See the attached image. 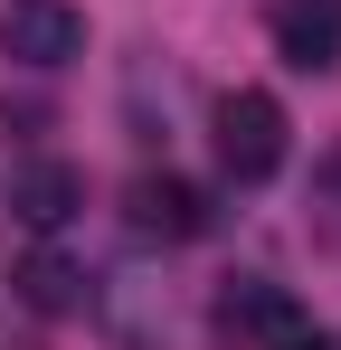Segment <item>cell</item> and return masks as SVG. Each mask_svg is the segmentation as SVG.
<instances>
[{
	"mask_svg": "<svg viewBox=\"0 0 341 350\" xmlns=\"http://www.w3.org/2000/svg\"><path fill=\"white\" fill-rule=\"evenodd\" d=\"M284 105L266 95V85H237V95H218V114H209V142H218V171L237 180V189H266V180L284 171Z\"/></svg>",
	"mask_w": 341,
	"mask_h": 350,
	"instance_id": "cell-1",
	"label": "cell"
},
{
	"mask_svg": "<svg viewBox=\"0 0 341 350\" xmlns=\"http://www.w3.org/2000/svg\"><path fill=\"white\" fill-rule=\"evenodd\" d=\"M0 57L29 66V76L76 66L86 57V10L76 0H0Z\"/></svg>",
	"mask_w": 341,
	"mask_h": 350,
	"instance_id": "cell-2",
	"label": "cell"
},
{
	"mask_svg": "<svg viewBox=\"0 0 341 350\" xmlns=\"http://www.w3.org/2000/svg\"><path fill=\"white\" fill-rule=\"evenodd\" d=\"M123 218H133V237H162V246H190V237L218 228V208H209V189L180 171H142L133 189H123Z\"/></svg>",
	"mask_w": 341,
	"mask_h": 350,
	"instance_id": "cell-3",
	"label": "cell"
},
{
	"mask_svg": "<svg viewBox=\"0 0 341 350\" xmlns=\"http://www.w3.org/2000/svg\"><path fill=\"white\" fill-rule=\"evenodd\" d=\"M76 208H86V171H76V161L38 152V161H19V171H10V218H19L29 237H57Z\"/></svg>",
	"mask_w": 341,
	"mask_h": 350,
	"instance_id": "cell-4",
	"label": "cell"
},
{
	"mask_svg": "<svg viewBox=\"0 0 341 350\" xmlns=\"http://www.w3.org/2000/svg\"><path fill=\"white\" fill-rule=\"evenodd\" d=\"M95 322H105L114 350H162L170 341V293L152 275H105L95 284Z\"/></svg>",
	"mask_w": 341,
	"mask_h": 350,
	"instance_id": "cell-5",
	"label": "cell"
},
{
	"mask_svg": "<svg viewBox=\"0 0 341 350\" xmlns=\"http://www.w3.org/2000/svg\"><path fill=\"white\" fill-rule=\"evenodd\" d=\"M266 38H275L284 66L332 76L341 66V0H275V10H266Z\"/></svg>",
	"mask_w": 341,
	"mask_h": 350,
	"instance_id": "cell-6",
	"label": "cell"
},
{
	"mask_svg": "<svg viewBox=\"0 0 341 350\" xmlns=\"http://www.w3.org/2000/svg\"><path fill=\"white\" fill-rule=\"evenodd\" d=\"M294 312H303V303H294L275 275H227V284H218V332H227V341H247V350H266Z\"/></svg>",
	"mask_w": 341,
	"mask_h": 350,
	"instance_id": "cell-7",
	"label": "cell"
},
{
	"mask_svg": "<svg viewBox=\"0 0 341 350\" xmlns=\"http://www.w3.org/2000/svg\"><path fill=\"white\" fill-rule=\"evenodd\" d=\"M19 293H29L38 312H86V303H95V275H86L76 256H57V246H38V256L19 265Z\"/></svg>",
	"mask_w": 341,
	"mask_h": 350,
	"instance_id": "cell-8",
	"label": "cell"
},
{
	"mask_svg": "<svg viewBox=\"0 0 341 350\" xmlns=\"http://www.w3.org/2000/svg\"><path fill=\"white\" fill-rule=\"evenodd\" d=\"M266 350H332V341H323V322H303V312H294V322H284Z\"/></svg>",
	"mask_w": 341,
	"mask_h": 350,
	"instance_id": "cell-9",
	"label": "cell"
},
{
	"mask_svg": "<svg viewBox=\"0 0 341 350\" xmlns=\"http://www.w3.org/2000/svg\"><path fill=\"white\" fill-rule=\"evenodd\" d=\"M323 189H332V218H323V237H341V161H332V180H323Z\"/></svg>",
	"mask_w": 341,
	"mask_h": 350,
	"instance_id": "cell-10",
	"label": "cell"
}]
</instances>
